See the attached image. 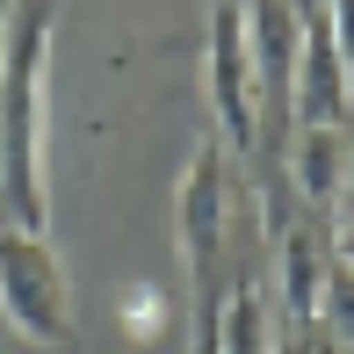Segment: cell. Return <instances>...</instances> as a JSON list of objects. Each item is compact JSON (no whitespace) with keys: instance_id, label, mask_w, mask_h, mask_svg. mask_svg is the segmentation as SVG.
I'll use <instances>...</instances> for the list:
<instances>
[{"instance_id":"1","label":"cell","mask_w":354,"mask_h":354,"mask_svg":"<svg viewBox=\"0 0 354 354\" xmlns=\"http://www.w3.org/2000/svg\"><path fill=\"white\" fill-rule=\"evenodd\" d=\"M51 37L58 0H8L0 22V224L51 232Z\"/></svg>"},{"instance_id":"2","label":"cell","mask_w":354,"mask_h":354,"mask_svg":"<svg viewBox=\"0 0 354 354\" xmlns=\"http://www.w3.org/2000/svg\"><path fill=\"white\" fill-rule=\"evenodd\" d=\"M0 311H8V326L29 347L66 354L80 340L73 282H66V261H58L51 232H8L0 224Z\"/></svg>"},{"instance_id":"3","label":"cell","mask_w":354,"mask_h":354,"mask_svg":"<svg viewBox=\"0 0 354 354\" xmlns=\"http://www.w3.org/2000/svg\"><path fill=\"white\" fill-rule=\"evenodd\" d=\"M246 15V58H253V94H261V152L268 174L282 167V145L297 131V8L289 0H239Z\"/></svg>"},{"instance_id":"4","label":"cell","mask_w":354,"mask_h":354,"mask_svg":"<svg viewBox=\"0 0 354 354\" xmlns=\"http://www.w3.org/2000/svg\"><path fill=\"white\" fill-rule=\"evenodd\" d=\"M203 94H210V131H217L224 152H261V94H253V58H246V15H239V0H217L210 8Z\"/></svg>"},{"instance_id":"5","label":"cell","mask_w":354,"mask_h":354,"mask_svg":"<svg viewBox=\"0 0 354 354\" xmlns=\"http://www.w3.org/2000/svg\"><path fill=\"white\" fill-rule=\"evenodd\" d=\"M224 196H232V152H224L217 131H210L188 152L181 196H174V239H181V261H188L196 297H217L210 275H217V253H224Z\"/></svg>"},{"instance_id":"6","label":"cell","mask_w":354,"mask_h":354,"mask_svg":"<svg viewBox=\"0 0 354 354\" xmlns=\"http://www.w3.org/2000/svg\"><path fill=\"white\" fill-rule=\"evenodd\" d=\"M347 167H354V131H340V123H297L282 145V181L289 196H304L311 210H340L347 196Z\"/></svg>"},{"instance_id":"7","label":"cell","mask_w":354,"mask_h":354,"mask_svg":"<svg viewBox=\"0 0 354 354\" xmlns=\"http://www.w3.org/2000/svg\"><path fill=\"white\" fill-rule=\"evenodd\" d=\"M275 246H282V326H318V289H326V268H333V239L318 224H297V217H275Z\"/></svg>"},{"instance_id":"8","label":"cell","mask_w":354,"mask_h":354,"mask_svg":"<svg viewBox=\"0 0 354 354\" xmlns=\"http://www.w3.org/2000/svg\"><path fill=\"white\" fill-rule=\"evenodd\" d=\"M217 347L224 354H275L282 347V318L268 311V297L253 282H239L232 297L217 304Z\"/></svg>"},{"instance_id":"9","label":"cell","mask_w":354,"mask_h":354,"mask_svg":"<svg viewBox=\"0 0 354 354\" xmlns=\"http://www.w3.org/2000/svg\"><path fill=\"white\" fill-rule=\"evenodd\" d=\"M318 333H326L333 347L354 354V268L347 261L326 268V289H318Z\"/></svg>"},{"instance_id":"10","label":"cell","mask_w":354,"mask_h":354,"mask_svg":"<svg viewBox=\"0 0 354 354\" xmlns=\"http://www.w3.org/2000/svg\"><path fill=\"white\" fill-rule=\"evenodd\" d=\"M217 304H224V297H196V333H188V354H224V347H217Z\"/></svg>"},{"instance_id":"11","label":"cell","mask_w":354,"mask_h":354,"mask_svg":"<svg viewBox=\"0 0 354 354\" xmlns=\"http://www.w3.org/2000/svg\"><path fill=\"white\" fill-rule=\"evenodd\" d=\"M131 333H159V297L131 289Z\"/></svg>"},{"instance_id":"12","label":"cell","mask_w":354,"mask_h":354,"mask_svg":"<svg viewBox=\"0 0 354 354\" xmlns=\"http://www.w3.org/2000/svg\"><path fill=\"white\" fill-rule=\"evenodd\" d=\"M354 210V167H347V196H340V210H333V217H347Z\"/></svg>"},{"instance_id":"13","label":"cell","mask_w":354,"mask_h":354,"mask_svg":"<svg viewBox=\"0 0 354 354\" xmlns=\"http://www.w3.org/2000/svg\"><path fill=\"white\" fill-rule=\"evenodd\" d=\"M210 8H217V0H210Z\"/></svg>"}]
</instances>
